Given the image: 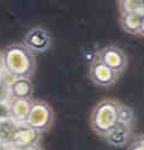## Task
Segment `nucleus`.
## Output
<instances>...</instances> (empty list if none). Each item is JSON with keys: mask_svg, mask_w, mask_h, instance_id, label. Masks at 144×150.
<instances>
[{"mask_svg": "<svg viewBox=\"0 0 144 150\" xmlns=\"http://www.w3.org/2000/svg\"><path fill=\"white\" fill-rule=\"evenodd\" d=\"M95 59L104 63L106 67H108L109 69H112L120 76L127 69V65H128V57L126 52L120 47L114 44L104 47L98 52Z\"/></svg>", "mask_w": 144, "mask_h": 150, "instance_id": "nucleus-5", "label": "nucleus"}, {"mask_svg": "<svg viewBox=\"0 0 144 150\" xmlns=\"http://www.w3.org/2000/svg\"><path fill=\"white\" fill-rule=\"evenodd\" d=\"M131 135V126L117 122L104 136L109 146L115 148H123L129 142Z\"/></svg>", "mask_w": 144, "mask_h": 150, "instance_id": "nucleus-8", "label": "nucleus"}, {"mask_svg": "<svg viewBox=\"0 0 144 150\" xmlns=\"http://www.w3.org/2000/svg\"><path fill=\"white\" fill-rule=\"evenodd\" d=\"M138 34L144 36V15L142 16V21H141V27H140V33Z\"/></svg>", "mask_w": 144, "mask_h": 150, "instance_id": "nucleus-18", "label": "nucleus"}, {"mask_svg": "<svg viewBox=\"0 0 144 150\" xmlns=\"http://www.w3.org/2000/svg\"><path fill=\"white\" fill-rule=\"evenodd\" d=\"M4 56H2V52L0 51V75L4 72Z\"/></svg>", "mask_w": 144, "mask_h": 150, "instance_id": "nucleus-17", "label": "nucleus"}, {"mask_svg": "<svg viewBox=\"0 0 144 150\" xmlns=\"http://www.w3.org/2000/svg\"><path fill=\"white\" fill-rule=\"evenodd\" d=\"M15 150H41L37 146L35 147H27V148H21V149H15Z\"/></svg>", "mask_w": 144, "mask_h": 150, "instance_id": "nucleus-19", "label": "nucleus"}, {"mask_svg": "<svg viewBox=\"0 0 144 150\" xmlns=\"http://www.w3.org/2000/svg\"><path fill=\"white\" fill-rule=\"evenodd\" d=\"M22 44L35 56L48 51L52 44V38L47 28L36 26L27 30Z\"/></svg>", "mask_w": 144, "mask_h": 150, "instance_id": "nucleus-4", "label": "nucleus"}, {"mask_svg": "<svg viewBox=\"0 0 144 150\" xmlns=\"http://www.w3.org/2000/svg\"><path fill=\"white\" fill-rule=\"evenodd\" d=\"M32 99H11L8 104L9 116L18 125H25L32 107Z\"/></svg>", "mask_w": 144, "mask_h": 150, "instance_id": "nucleus-9", "label": "nucleus"}, {"mask_svg": "<svg viewBox=\"0 0 144 150\" xmlns=\"http://www.w3.org/2000/svg\"><path fill=\"white\" fill-rule=\"evenodd\" d=\"M90 78L100 87H110L119 80L120 75L95 59L90 67Z\"/></svg>", "mask_w": 144, "mask_h": 150, "instance_id": "nucleus-6", "label": "nucleus"}, {"mask_svg": "<svg viewBox=\"0 0 144 150\" xmlns=\"http://www.w3.org/2000/svg\"><path fill=\"white\" fill-rule=\"evenodd\" d=\"M127 150H144V136H141L140 139L131 142Z\"/></svg>", "mask_w": 144, "mask_h": 150, "instance_id": "nucleus-15", "label": "nucleus"}, {"mask_svg": "<svg viewBox=\"0 0 144 150\" xmlns=\"http://www.w3.org/2000/svg\"><path fill=\"white\" fill-rule=\"evenodd\" d=\"M143 13H124L121 14L120 23L122 29L129 34H138Z\"/></svg>", "mask_w": 144, "mask_h": 150, "instance_id": "nucleus-11", "label": "nucleus"}, {"mask_svg": "<svg viewBox=\"0 0 144 150\" xmlns=\"http://www.w3.org/2000/svg\"><path fill=\"white\" fill-rule=\"evenodd\" d=\"M54 122V111L43 100H33L25 125L38 133L48 130Z\"/></svg>", "mask_w": 144, "mask_h": 150, "instance_id": "nucleus-3", "label": "nucleus"}, {"mask_svg": "<svg viewBox=\"0 0 144 150\" xmlns=\"http://www.w3.org/2000/svg\"><path fill=\"white\" fill-rule=\"evenodd\" d=\"M119 8L121 11V14H124V13H143L144 14V1L121 0L119 1Z\"/></svg>", "mask_w": 144, "mask_h": 150, "instance_id": "nucleus-13", "label": "nucleus"}, {"mask_svg": "<svg viewBox=\"0 0 144 150\" xmlns=\"http://www.w3.org/2000/svg\"><path fill=\"white\" fill-rule=\"evenodd\" d=\"M40 137H41V133L27 127L26 125H19L13 135L11 144L15 149L35 147L40 141Z\"/></svg>", "mask_w": 144, "mask_h": 150, "instance_id": "nucleus-7", "label": "nucleus"}, {"mask_svg": "<svg viewBox=\"0 0 144 150\" xmlns=\"http://www.w3.org/2000/svg\"><path fill=\"white\" fill-rule=\"evenodd\" d=\"M4 70L13 78H30L36 68L35 56L21 43L7 45L2 52Z\"/></svg>", "mask_w": 144, "mask_h": 150, "instance_id": "nucleus-1", "label": "nucleus"}, {"mask_svg": "<svg viewBox=\"0 0 144 150\" xmlns=\"http://www.w3.org/2000/svg\"><path fill=\"white\" fill-rule=\"evenodd\" d=\"M119 105L120 103L114 99H105L95 105L90 116V126L95 134L105 136L119 122Z\"/></svg>", "mask_w": 144, "mask_h": 150, "instance_id": "nucleus-2", "label": "nucleus"}, {"mask_svg": "<svg viewBox=\"0 0 144 150\" xmlns=\"http://www.w3.org/2000/svg\"><path fill=\"white\" fill-rule=\"evenodd\" d=\"M135 119V114L131 107H129L128 105H123L120 104L119 105V110H117V120L121 123H126V125H130L134 122Z\"/></svg>", "mask_w": 144, "mask_h": 150, "instance_id": "nucleus-14", "label": "nucleus"}, {"mask_svg": "<svg viewBox=\"0 0 144 150\" xmlns=\"http://www.w3.org/2000/svg\"><path fill=\"white\" fill-rule=\"evenodd\" d=\"M18 126L19 125L15 123L11 117L0 120V142L1 143H11Z\"/></svg>", "mask_w": 144, "mask_h": 150, "instance_id": "nucleus-12", "label": "nucleus"}, {"mask_svg": "<svg viewBox=\"0 0 144 150\" xmlns=\"http://www.w3.org/2000/svg\"><path fill=\"white\" fill-rule=\"evenodd\" d=\"M12 99H32L34 86L30 78H14L9 84Z\"/></svg>", "mask_w": 144, "mask_h": 150, "instance_id": "nucleus-10", "label": "nucleus"}, {"mask_svg": "<svg viewBox=\"0 0 144 150\" xmlns=\"http://www.w3.org/2000/svg\"><path fill=\"white\" fill-rule=\"evenodd\" d=\"M9 110H8V105L0 103V120L4 119H9Z\"/></svg>", "mask_w": 144, "mask_h": 150, "instance_id": "nucleus-16", "label": "nucleus"}]
</instances>
